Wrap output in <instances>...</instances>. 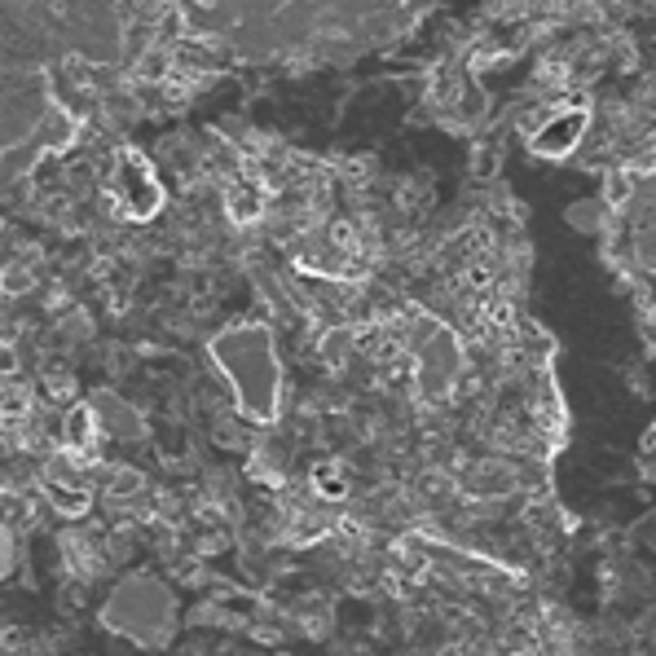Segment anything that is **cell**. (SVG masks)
Wrapping results in <instances>:
<instances>
[{"instance_id": "cell-1", "label": "cell", "mask_w": 656, "mask_h": 656, "mask_svg": "<svg viewBox=\"0 0 656 656\" xmlns=\"http://www.w3.org/2000/svg\"><path fill=\"white\" fill-rule=\"evenodd\" d=\"M163 181H159V168L137 155L133 146H120L111 168H106V181H102V203L111 207L115 220H133V225H146L163 212Z\"/></svg>"}, {"instance_id": "cell-3", "label": "cell", "mask_w": 656, "mask_h": 656, "mask_svg": "<svg viewBox=\"0 0 656 656\" xmlns=\"http://www.w3.org/2000/svg\"><path fill=\"white\" fill-rule=\"evenodd\" d=\"M581 137H586V115H564V111H555L551 120L538 124L533 150L555 159V155H568L573 146H581Z\"/></svg>"}, {"instance_id": "cell-2", "label": "cell", "mask_w": 656, "mask_h": 656, "mask_svg": "<svg viewBox=\"0 0 656 656\" xmlns=\"http://www.w3.org/2000/svg\"><path fill=\"white\" fill-rule=\"evenodd\" d=\"M216 362L234 375L247 406L256 415H269V406H273V353H269V336L260 326H234V331H225L216 340Z\"/></svg>"}]
</instances>
